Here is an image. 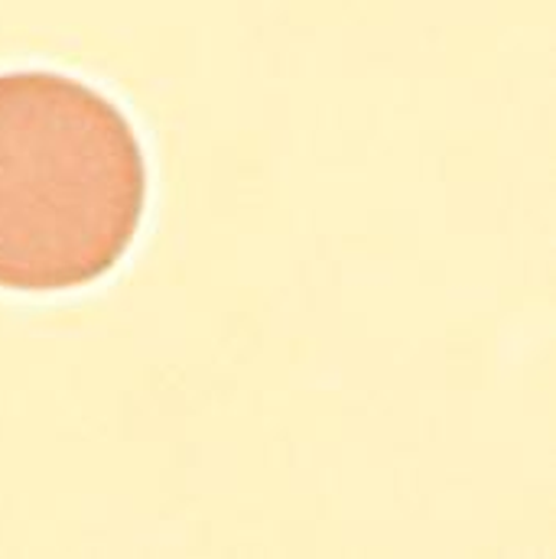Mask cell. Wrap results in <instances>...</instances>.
Wrapping results in <instances>:
<instances>
[{
    "instance_id": "obj_1",
    "label": "cell",
    "mask_w": 556,
    "mask_h": 559,
    "mask_svg": "<svg viewBox=\"0 0 556 559\" xmlns=\"http://www.w3.org/2000/svg\"><path fill=\"white\" fill-rule=\"evenodd\" d=\"M128 115L82 79L0 72V289L62 293L111 274L146 212Z\"/></svg>"
}]
</instances>
